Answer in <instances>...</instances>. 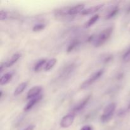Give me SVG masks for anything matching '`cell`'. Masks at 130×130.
I'll return each mask as SVG.
<instances>
[{"label":"cell","mask_w":130,"mask_h":130,"mask_svg":"<svg viewBox=\"0 0 130 130\" xmlns=\"http://www.w3.org/2000/svg\"><path fill=\"white\" fill-rule=\"evenodd\" d=\"M123 60L125 62H127L130 60V47L126 50L123 56Z\"/></svg>","instance_id":"cell-20"},{"label":"cell","mask_w":130,"mask_h":130,"mask_svg":"<svg viewBox=\"0 0 130 130\" xmlns=\"http://www.w3.org/2000/svg\"><path fill=\"white\" fill-rule=\"evenodd\" d=\"M44 27H45V24H38L33 27L32 30L34 32L40 31V30L44 29Z\"/></svg>","instance_id":"cell-19"},{"label":"cell","mask_w":130,"mask_h":130,"mask_svg":"<svg viewBox=\"0 0 130 130\" xmlns=\"http://www.w3.org/2000/svg\"><path fill=\"white\" fill-rule=\"evenodd\" d=\"M91 97V95H89L88 96H86V97L84 98L81 101H80L79 103L77 104L76 106L74 107V109H72V113L75 114L76 112H78L82 110L84 108L86 107V105H87L88 103L89 102V101L90 100Z\"/></svg>","instance_id":"cell-6"},{"label":"cell","mask_w":130,"mask_h":130,"mask_svg":"<svg viewBox=\"0 0 130 130\" xmlns=\"http://www.w3.org/2000/svg\"><path fill=\"white\" fill-rule=\"evenodd\" d=\"M42 99H43V95H39V96H36V97L30 99V100L28 102L27 104H26L25 107H24V111H28V110H30L36 104H37L40 100H41Z\"/></svg>","instance_id":"cell-9"},{"label":"cell","mask_w":130,"mask_h":130,"mask_svg":"<svg viewBox=\"0 0 130 130\" xmlns=\"http://www.w3.org/2000/svg\"><path fill=\"white\" fill-rule=\"evenodd\" d=\"M104 69H101L99 70L96 72H95V73L93 74L91 76H90V78L88 79L87 80L83 82V83L81 85V89H85L86 88L88 87L90 85H92L93 83L95 82L96 81H97L104 73Z\"/></svg>","instance_id":"cell-3"},{"label":"cell","mask_w":130,"mask_h":130,"mask_svg":"<svg viewBox=\"0 0 130 130\" xmlns=\"http://www.w3.org/2000/svg\"><path fill=\"white\" fill-rule=\"evenodd\" d=\"M75 68V65L74 63H71V64L69 65V66H67L61 72L60 76L61 78H66V77L69 76L73 71L74 70Z\"/></svg>","instance_id":"cell-11"},{"label":"cell","mask_w":130,"mask_h":130,"mask_svg":"<svg viewBox=\"0 0 130 130\" xmlns=\"http://www.w3.org/2000/svg\"><path fill=\"white\" fill-rule=\"evenodd\" d=\"M75 119V114L74 113H70V114H67V115L64 116L63 118H62L60 123V125L62 128H67L71 126L74 123V121Z\"/></svg>","instance_id":"cell-4"},{"label":"cell","mask_w":130,"mask_h":130,"mask_svg":"<svg viewBox=\"0 0 130 130\" xmlns=\"http://www.w3.org/2000/svg\"><path fill=\"white\" fill-rule=\"evenodd\" d=\"M85 4H78L77 5H75L73 6H69L68 9V15L71 16L77 15L79 13H82V11L85 8Z\"/></svg>","instance_id":"cell-7"},{"label":"cell","mask_w":130,"mask_h":130,"mask_svg":"<svg viewBox=\"0 0 130 130\" xmlns=\"http://www.w3.org/2000/svg\"><path fill=\"white\" fill-rule=\"evenodd\" d=\"M118 11H119V7H118V6H114V8H112V10H110V11H109V13L107 15L105 19H111V18L114 17V16H116V15L118 14Z\"/></svg>","instance_id":"cell-18"},{"label":"cell","mask_w":130,"mask_h":130,"mask_svg":"<svg viewBox=\"0 0 130 130\" xmlns=\"http://www.w3.org/2000/svg\"><path fill=\"white\" fill-rule=\"evenodd\" d=\"M81 43L80 40H79L78 39H74L70 43V44H69L68 47L67 48V52L68 53L72 52L74 50L76 49L77 46H79V45Z\"/></svg>","instance_id":"cell-13"},{"label":"cell","mask_w":130,"mask_h":130,"mask_svg":"<svg viewBox=\"0 0 130 130\" xmlns=\"http://www.w3.org/2000/svg\"><path fill=\"white\" fill-rule=\"evenodd\" d=\"M13 77V73L12 72H7L3 75L0 79V85L1 86L5 85L6 84L8 83Z\"/></svg>","instance_id":"cell-12"},{"label":"cell","mask_w":130,"mask_h":130,"mask_svg":"<svg viewBox=\"0 0 130 130\" xmlns=\"http://www.w3.org/2000/svg\"><path fill=\"white\" fill-rule=\"evenodd\" d=\"M127 110H130V103L129 104V105H128V108H127Z\"/></svg>","instance_id":"cell-26"},{"label":"cell","mask_w":130,"mask_h":130,"mask_svg":"<svg viewBox=\"0 0 130 130\" xmlns=\"http://www.w3.org/2000/svg\"><path fill=\"white\" fill-rule=\"evenodd\" d=\"M8 17V13L6 11H4V10H1L0 11V19L1 20H4L7 18Z\"/></svg>","instance_id":"cell-21"},{"label":"cell","mask_w":130,"mask_h":130,"mask_svg":"<svg viewBox=\"0 0 130 130\" xmlns=\"http://www.w3.org/2000/svg\"><path fill=\"white\" fill-rule=\"evenodd\" d=\"M42 90H43V88H42L41 86H34L32 88H30L27 92V99H30H30H33V98H35L36 96H39V95H40Z\"/></svg>","instance_id":"cell-8"},{"label":"cell","mask_w":130,"mask_h":130,"mask_svg":"<svg viewBox=\"0 0 130 130\" xmlns=\"http://www.w3.org/2000/svg\"><path fill=\"white\" fill-rule=\"evenodd\" d=\"M111 60H112V55L107 56V57H105V59L104 60V63H108V62H110Z\"/></svg>","instance_id":"cell-22"},{"label":"cell","mask_w":130,"mask_h":130,"mask_svg":"<svg viewBox=\"0 0 130 130\" xmlns=\"http://www.w3.org/2000/svg\"><path fill=\"white\" fill-rule=\"evenodd\" d=\"M116 107V104L114 102L110 103L107 105L104 109L102 115L100 117V121L102 123H106L109 121L114 115Z\"/></svg>","instance_id":"cell-2"},{"label":"cell","mask_w":130,"mask_h":130,"mask_svg":"<svg viewBox=\"0 0 130 130\" xmlns=\"http://www.w3.org/2000/svg\"><path fill=\"white\" fill-rule=\"evenodd\" d=\"M104 6V4H99V5H95V6H91V7L88 8L87 9H85L82 11L81 14L83 15H90V14H93L94 13L96 12V11H99L101 10Z\"/></svg>","instance_id":"cell-10"},{"label":"cell","mask_w":130,"mask_h":130,"mask_svg":"<svg viewBox=\"0 0 130 130\" xmlns=\"http://www.w3.org/2000/svg\"><path fill=\"white\" fill-rule=\"evenodd\" d=\"M20 57H21V54H20V53H15V54L11 56V57L8 60H7L5 62H3V63H1V66H0V71H1V72H3L4 69L11 67L14 63H16L19 60V58H20Z\"/></svg>","instance_id":"cell-5"},{"label":"cell","mask_w":130,"mask_h":130,"mask_svg":"<svg viewBox=\"0 0 130 130\" xmlns=\"http://www.w3.org/2000/svg\"><path fill=\"white\" fill-rule=\"evenodd\" d=\"M99 19V15H95L92 17L90 18L87 21V22L85 23V28H88L90 27L91 26H92Z\"/></svg>","instance_id":"cell-16"},{"label":"cell","mask_w":130,"mask_h":130,"mask_svg":"<svg viewBox=\"0 0 130 130\" xmlns=\"http://www.w3.org/2000/svg\"><path fill=\"white\" fill-rule=\"evenodd\" d=\"M56 63H57V59L56 58H52L46 62L45 66H44V70L46 71H50L54 67Z\"/></svg>","instance_id":"cell-17"},{"label":"cell","mask_w":130,"mask_h":130,"mask_svg":"<svg viewBox=\"0 0 130 130\" xmlns=\"http://www.w3.org/2000/svg\"><path fill=\"white\" fill-rule=\"evenodd\" d=\"M34 128H35V126L34 125H30L27 127L26 128H25L24 130H34Z\"/></svg>","instance_id":"cell-24"},{"label":"cell","mask_w":130,"mask_h":130,"mask_svg":"<svg viewBox=\"0 0 130 130\" xmlns=\"http://www.w3.org/2000/svg\"><path fill=\"white\" fill-rule=\"evenodd\" d=\"M46 61V59H45V58L39 60L36 63L35 66H34V71H35V72H39V71L41 69L42 67H43V66H45L46 63L47 62Z\"/></svg>","instance_id":"cell-15"},{"label":"cell","mask_w":130,"mask_h":130,"mask_svg":"<svg viewBox=\"0 0 130 130\" xmlns=\"http://www.w3.org/2000/svg\"><path fill=\"white\" fill-rule=\"evenodd\" d=\"M0 97H1V98L3 97V91H2V90L0 91Z\"/></svg>","instance_id":"cell-25"},{"label":"cell","mask_w":130,"mask_h":130,"mask_svg":"<svg viewBox=\"0 0 130 130\" xmlns=\"http://www.w3.org/2000/svg\"><path fill=\"white\" fill-rule=\"evenodd\" d=\"M27 85H28L27 82H23L22 83H20V85L17 87V88L15 89V91H14L13 95H15V96H17V95H20V93H22L25 90V89L27 88Z\"/></svg>","instance_id":"cell-14"},{"label":"cell","mask_w":130,"mask_h":130,"mask_svg":"<svg viewBox=\"0 0 130 130\" xmlns=\"http://www.w3.org/2000/svg\"><path fill=\"white\" fill-rule=\"evenodd\" d=\"M113 32V28L112 27H107L102 30L98 35L95 36L93 40V44L95 47H99L103 45L111 36Z\"/></svg>","instance_id":"cell-1"},{"label":"cell","mask_w":130,"mask_h":130,"mask_svg":"<svg viewBox=\"0 0 130 130\" xmlns=\"http://www.w3.org/2000/svg\"><path fill=\"white\" fill-rule=\"evenodd\" d=\"M80 130H91V127L89 125L84 126Z\"/></svg>","instance_id":"cell-23"}]
</instances>
